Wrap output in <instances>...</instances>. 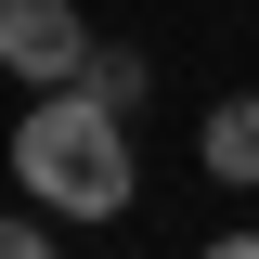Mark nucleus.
I'll use <instances>...</instances> for the list:
<instances>
[{"mask_svg":"<svg viewBox=\"0 0 259 259\" xmlns=\"http://www.w3.org/2000/svg\"><path fill=\"white\" fill-rule=\"evenodd\" d=\"M0 65H13L26 91H65V78L91 65V26H78V0H0Z\"/></svg>","mask_w":259,"mask_h":259,"instance_id":"f03ea898","label":"nucleus"},{"mask_svg":"<svg viewBox=\"0 0 259 259\" xmlns=\"http://www.w3.org/2000/svg\"><path fill=\"white\" fill-rule=\"evenodd\" d=\"M52 233H65V221H52V207H39V194H26V207H0V259H39V246H52Z\"/></svg>","mask_w":259,"mask_h":259,"instance_id":"39448f33","label":"nucleus"},{"mask_svg":"<svg viewBox=\"0 0 259 259\" xmlns=\"http://www.w3.org/2000/svg\"><path fill=\"white\" fill-rule=\"evenodd\" d=\"M78 78H91V91L117 104V117H130V104H143V91H156V65L130 52V39H91V65H78Z\"/></svg>","mask_w":259,"mask_h":259,"instance_id":"20e7f679","label":"nucleus"},{"mask_svg":"<svg viewBox=\"0 0 259 259\" xmlns=\"http://www.w3.org/2000/svg\"><path fill=\"white\" fill-rule=\"evenodd\" d=\"M194 156H207V182H233V194H259V91H233V104H207V130H194Z\"/></svg>","mask_w":259,"mask_h":259,"instance_id":"7ed1b4c3","label":"nucleus"},{"mask_svg":"<svg viewBox=\"0 0 259 259\" xmlns=\"http://www.w3.org/2000/svg\"><path fill=\"white\" fill-rule=\"evenodd\" d=\"M13 182H26L52 221H117L130 194H143V168H130V117L91 91V78L39 91L26 130H13Z\"/></svg>","mask_w":259,"mask_h":259,"instance_id":"f257e3e1","label":"nucleus"}]
</instances>
